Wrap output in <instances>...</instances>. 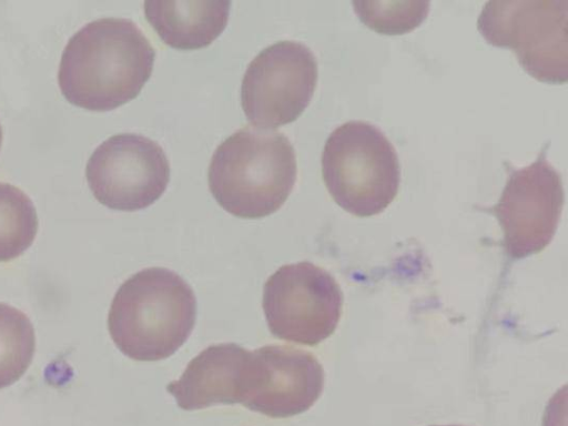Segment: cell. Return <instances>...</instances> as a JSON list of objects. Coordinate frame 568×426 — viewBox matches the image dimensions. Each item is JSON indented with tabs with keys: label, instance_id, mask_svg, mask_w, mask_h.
I'll list each match as a JSON object with an SVG mask.
<instances>
[{
	"label": "cell",
	"instance_id": "obj_1",
	"mask_svg": "<svg viewBox=\"0 0 568 426\" xmlns=\"http://www.w3.org/2000/svg\"><path fill=\"white\" fill-rule=\"evenodd\" d=\"M154 58L152 44L133 21L100 18L69 39L59 65V85L78 106L111 110L140 93Z\"/></svg>",
	"mask_w": 568,
	"mask_h": 426
},
{
	"label": "cell",
	"instance_id": "obj_2",
	"mask_svg": "<svg viewBox=\"0 0 568 426\" xmlns=\"http://www.w3.org/2000/svg\"><path fill=\"white\" fill-rule=\"evenodd\" d=\"M195 320L196 298L190 285L173 271L149 267L118 288L108 328L125 356L154 362L173 355L185 343Z\"/></svg>",
	"mask_w": 568,
	"mask_h": 426
},
{
	"label": "cell",
	"instance_id": "obj_3",
	"mask_svg": "<svg viewBox=\"0 0 568 426\" xmlns=\"http://www.w3.org/2000/svg\"><path fill=\"white\" fill-rule=\"evenodd\" d=\"M294 148L278 131L245 125L214 151L209 187L217 203L243 219L276 212L296 182Z\"/></svg>",
	"mask_w": 568,
	"mask_h": 426
},
{
	"label": "cell",
	"instance_id": "obj_4",
	"mask_svg": "<svg viewBox=\"0 0 568 426\" xmlns=\"http://www.w3.org/2000/svg\"><path fill=\"white\" fill-rule=\"evenodd\" d=\"M322 176L343 210L367 217L382 213L395 200L400 182L399 161L394 145L377 126L352 120L327 138Z\"/></svg>",
	"mask_w": 568,
	"mask_h": 426
},
{
	"label": "cell",
	"instance_id": "obj_5",
	"mask_svg": "<svg viewBox=\"0 0 568 426\" xmlns=\"http://www.w3.org/2000/svg\"><path fill=\"white\" fill-rule=\"evenodd\" d=\"M477 28L490 44L510 49L536 80L567 82L568 0L488 1Z\"/></svg>",
	"mask_w": 568,
	"mask_h": 426
},
{
	"label": "cell",
	"instance_id": "obj_6",
	"mask_svg": "<svg viewBox=\"0 0 568 426\" xmlns=\"http://www.w3.org/2000/svg\"><path fill=\"white\" fill-rule=\"evenodd\" d=\"M262 305L275 337L315 346L335 332L343 293L327 271L303 261L283 265L267 278Z\"/></svg>",
	"mask_w": 568,
	"mask_h": 426
},
{
	"label": "cell",
	"instance_id": "obj_7",
	"mask_svg": "<svg viewBox=\"0 0 568 426\" xmlns=\"http://www.w3.org/2000/svg\"><path fill=\"white\" fill-rule=\"evenodd\" d=\"M317 61L302 42L277 41L247 65L241 85L246 119L271 130L296 120L308 105L317 83Z\"/></svg>",
	"mask_w": 568,
	"mask_h": 426
},
{
	"label": "cell",
	"instance_id": "obj_8",
	"mask_svg": "<svg viewBox=\"0 0 568 426\" xmlns=\"http://www.w3.org/2000/svg\"><path fill=\"white\" fill-rule=\"evenodd\" d=\"M564 200L561 175L545 151L528 166L510 170L498 202L487 209L499 222L506 254L518 260L546 248L558 227Z\"/></svg>",
	"mask_w": 568,
	"mask_h": 426
},
{
	"label": "cell",
	"instance_id": "obj_9",
	"mask_svg": "<svg viewBox=\"0 0 568 426\" xmlns=\"http://www.w3.org/2000/svg\"><path fill=\"white\" fill-rule=\"evenodd\" d=\"M85 176L94 197L120 211H136L156 201L170 181V163L162 146L134 133L103 141L91 154Z\"/></svg>",
	"mask_w": 568,
	"mask_h": 426
},
{
	"label": "cell",
	"instance_id": "obj_10",
	"mask_svg": "<svg viewBox=\"0 0 568 426\" xmlns=\"http://www.w3.org/2000/svg\"><path fill=\"white\" fill-rule=\"evenodd\" d=\"M324 387V369L311 353L286 345H265L251 352L241 404L272 418L306 412Z\"/></svg>",
	"mask_w": 568,
	"mask_h": 426
},
{
	"label": "cell",
	"instance_id": "obj_11",
	"mask_svg": "<svg viewBox=\"0 0 568 426\" xmlns=\"http://www.w3.org/2000/svg\"><path fill=\"white\" fill-rule=\"evenodd\" d=\"M251 352L234 343L203 349L166 390L184 410L242 402Z\"/></svg>",
	"mask_w": 568,
	"mask_h": 426
},
{
	"label": "cell",
	"instance_id": "obj_12",
	"mask_svg": "<svg viewBox=\"0 0 568 426\" xmlns=\"http://www.w3.org/2000/svg\"><path fill=\"white\" fill-rule=\"evenodd\" d=\"M143 7L148 22L164 43L193 50L209 45L224 30L231 1H145Z\"/></svg>",
	"mask_w": 568,
	"mask_h": 426
},
{
	"label": "cell",
	"instance_id": "obj_13",
	"mask_svg": "<svg viewBox=\"0 0 568 426\" xmlns=\"http://www.w3.org/2000/svg\"><path fill=\"white\" fill-rule=\"evenodd\" d=\"M37 231L38 216L31 199L19 187L0 182V262L21 255Z\"/></svg>",
	"mask_w": 568,
	"mask_h": 426
},
{
	"label": "cell",
	"instance_id": "obj_14",
	"mask_svg": "<svg viewBox=\"0 0 568 426\" xmlns=\"http://www.w3.org/2000/svg\"><path fill=\"white\" fill-rule=\"evenodd\" d=\"M34 349L36 334L29 317L0 303V388L20 379L32 362Z\"/></svg>",
	"mask_w": 568,
	"mask_h": 426
},
{
	"label": "cell",
	"instance_id": "obj_15",
	"mask_svg": "<svg viewBox=\"0 0 568 426\" xmlns=\"http://www.w3.org/2000/svg\"><path fill=\"white\" fill-rule=\"evenodd\" d=\"M353 7L369 29L383 34H402L425 20L429 1H353Z\"/></svg>",
	"mask_w": 568,
	"mask_h": 426
},
{
	"label": "cell",
	"instance_id": "obj_16",
	"mask_svg": "<svg viewBox=\"0 0 568 426\" xmlns=\"http://www.w3.org/2000/svg\"><path fill=\"white\" fill-rule=\"evenodd\" d=\"M1 141H2V128H1V124H0V146H1Z\"/></svg>",
	"mask_w": 568,
	"mask_h": 426
},
{
	"label": "cell",
	"instance_id": "obj_17",
	"mask_svg": "<svg viewBox=\"0 0 568 426\" xmlns=\"http://www.w3.org/2000/svg\"><path fill=\"white\" fill-rule=\"evenodd\" d=\"M432 426H460V425H432Z\"/></svg>",
	"mask_w": 568,
	"mask_h": 426
}]
</instances>
